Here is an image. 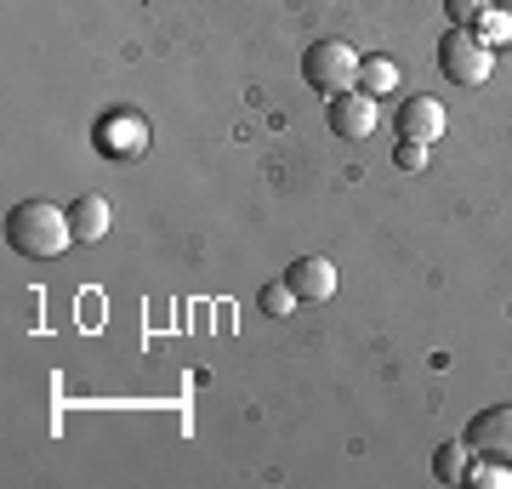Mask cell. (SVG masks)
I'll return each mask as SVG.
<instances>
[{
  "mask_svg": "<svg viewBox=\"0 0 512 489\" xmlns=\"http://www.w3.org/2000/svg\"><path fill=\"white\" fill-rule=\"evenodd\" d=\"M439 69L450 86H484L495 74V46H484L478 29H450L439 40Z\"/></svg>",
  "mask_w": 512,
  "mask_h": 489,
  "instance_id": "3",
  "label": "cell"
},
{
  "mask_svg": "<svg viewBox=\"0 0 512 489\" xmlns=\"http://www.w3.org/2000/svg\"><path fill=\"white\" fill-rule=\"evenodd\" d=\"M330 131L348 137V143L376 137V97H365V91H342V97H330Z\"/></svg>",
  "mask_w": 512,
  "mask_h": 489,
  "instance_id": "6",
  "label": "cell"
},
{
  "mask_svg": "<svg viewBox=\"0 0 512 489\" xmlns=\"http://www.w3.org/2000/svg\"><path fill=\"white\" fill-rule=\"evenodd\" d=\"M296 302H302V296H296V290L285 285V279H274V285H262V290H256V308L268 313V319H291Z\"/></svg>",
  "mask_w": 512,
  "mask_h": 489,
  "instance_id": "12",
  "label": "cell"
},
{
  "mask_svg": "<svg viewBox=\"0 0 512 489\" xmlns=\"http://www.w3.org/2000/svg\"><path fill=\"white\" fill-rule=\"evenodd\" d=\"M69 222H74V239H80V245L103 239L109 234V200H103V194H80V200L69 205Z\"/></svg>",
  "mask_w": 512,
  "mask_h": 489,
  "instance_id": "9",
  "label": "cell"
},
{
  "mask_svg": "<svg viewBox=\"0 0 512 489\" xmlns=\"http://www.w3.org/2000/svg\"><path fill=\"white\" fill-rule=\"evenodd\" d=\"M359 91L376 97V103L393 97V91H399V63H393V57H365V63H359Z\"/></svg>",
  "mask_w": 512,
  "mask_h": 489,
  "instance_id": "10",
  "label": "cell"
},
{
  "mask_svg": "<svg viewBox=\"0 0 512 489\" xmlns=\"http://www.w3.org/2000/svg\"><path fill=\"white\" fill-rule=\"evenodd\" d=\"M359 63L365 57L353 52L348 40H313L302 52V80H308L319 97H342V91H359Z\"/></svg>",
  "mask_w": 512,
  "mask_h": 489,
  "instance_id": "2",
  "label": "cell"
},
{
  "mask_svg": "<svg viewBox=\"0 0 512 489\" xmlns=\"http://www.w3.org/2000/svg\"><path fill=\"white\" fill-rule=\"evenodd\" d=\"M427 154H433L427 143H410V137H399V148H393V165H399V171H427Z\"/></svg>",
  "mask_w": 512,
  "mask_h": 489,
  "instance_id": "16",
  "label": "cell"
},
{
  "mask_svg": "<svg viewBox=\"0 0 512 489\" xmlns=\"http://www.w3.org/2000/svg\"><path fill=\"white\" fill-rule=\"evenodd\" d=\"M6 245L29 262H52L74 245V222L69 211H57L52 200H23L6 211Z\"/></svg>",
  "mask_w": 512,
  "mask_h": 489,
  "instance_id": "1",
  "label": "cell"
},
{
  "mask_svg": "<svg viewBox=\"0 0 512 489\" xmlns=\"http://www.w3.org/2000/svg\"><path fill=\"white\" fill-rule=\"evenodd\" d=\"M461 438L473 444V455H484V461H507V467H512V404H490V410H478Z\"/></svg>",
  "mask_w": 512,
  "mask_h": 489,
  "instance_id": "4",
  "label": "cell"
},
{
  "mask_svg": "<svg viewBox=\"0 0 512 489\" xmlns=\"http://www.w3.org/2000/svg\"><path fill=\"white\" fill-rule=\"evenodd\" d=\"M473 29L484 35V46H501V40H512V18L501 12V6H490V12H484V18L473 23Z\"/></svg>",
  "mask_w": 512,
  "mask_h": 489,
  "instance_id": "14",
  "label": "cell"
},
{
  "mask_svg": "<svg viewBox=\"0 0 512 489\" xmlns=\"http://www.w3.org/2000/svg\"><path fill=\"white\" fill-rule=\"evenodd\" d=\"M467 467H473V444H467V438H450V444H439V455H433L439 484H461V478H467Z\"/></svg>",
  "mask_w": 512,
  "mask_h": 489,
  "instance_id": "11",
  "label": "cell"
},
{
  "mask_svg": "<svg viewBox=\"0 0 512 489\" xmlns=\"http://www.w3.org/2000/svg\"><path fill=\"white\" fill-rule=\"evenodd\" d=\"M285 285L302 302H330L336 296V268H330V256H296L291 268H285Z\"/></svg>",
  "mask_w": 512,
  "mask_h": 489,
  "instance_id": "7",
  "label": "cell"
},
{
  "mask_svg": "<svg viewBox=\"0 0 512 489\" xmlns=\"http://www.w3.org/2000/svg\"><path fill=\"white\" fill-rule=\"evenodd\" d=\"M461 484L501 489V484H512V467H507V461H484V455H473V467H467V478H461Z\"/></svg>",
  "mask_w": 512,
  "mask_h": 489,
  "instance_id": "13",
  "label": "cell"
},
{
  "mask_svg": "<svg viewBox=\"0 0 512 489\" xmlns=\"http://www.w3.org/2000/svg\"><path fill=\"white\" fill-rule=\"evenodd\" d=\"M97 154H109V160H137V154H148V120H137V114H103L92 131Z\"/></svg>",
  "mask_w": 512,
  "mask_h": 489,
  "instance_id": "5",
  "label": "cell"
},
{
  "mask_svg": "<svg viewBox=\"0 0 512 489\" xmlns=\"http://www.w3.org/2000/svg\"><path fill=\"white\" fill-rule=\"evenodd\" d=\"M490 6H495V0H444V12H450V23H456V29H473Z\"/></svg>",
  "mask_w": 512,
  "mask_h": 489,
  "instance_id": "15",
  "label": "cell"
},
{
  "mask_svg": "<svg viewBox=\"0 0 512 489\" xmlns=\"http://www.w3.org/2000/svg\"><path fill=\"white\" fill-rule=\"evenodd\" d=\"M399 137L433 148L444 137V103H433V97H410V103L399 109Z\"/></svg>",
  "mask_w": 512,
  "mask_h": 489,
  "instance_id": "8",
  "label": "cell"
}]
</instances>
